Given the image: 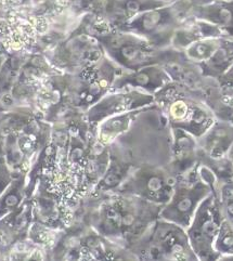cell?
I'll list each match as a JSON object with an SVG mask.
<instances>
[{"instance_id": "6da1fadb", "label": "cell", "mask_w": 233, "mask_h": 261, "mask_svg": "<svg viewBox=\"0 0 233 261\" xmlns=\"http://www.w3.org/2000/svg\"><path fill=\"white\" fill-rule=\"evenodd\" d=\"M154 103L170 128L183 129L195 138H201L216 120L203 89L198 93L187 84L172 81L154 95Z\"/></svg>"}, {"instance_id": "7a4b0ae2", "label": "cell", "mask_w": 233, "mask_h": 261, "mask_svg": "<svg viewBox=\"0 0 233 261\" xmlns=\"http://www.w3.org/2000/svg\"><path fill=\"white\" fill-rule=\"evenodd\" d=\"M110 58L126 71L150 65H169L185 60L183 52L172 47L160 48L135 34L116 30L101 37Z\"/></svg>"}, {"instance_id": "3957f363", "label": "cell", "mask_w": 233, "mask_h": 261, "mask_svg": "<svg viewBox=\"0 0 233 261\" xmlns=\"http://www.w3.org/2000/svg\"><path fill=\"white\" fill-rule=\"evenodd\" d=\"M194 0H175L134 17L116 30L132 33L160 48L170 47L176 30L185 22Z\"/></svg>"}, {"instance_id": "277c9868", "label": "cell", "mask_w": 233, "mask_h": 261, "mask_svg": "<svg viewBox=\"0 0 233 261\" xmlns=\"http://www.w3.org/2000/svg\"><path fill=\"white\" fill-rule=\"evenodd\" d=\"M222 219L218 199L212 193L198 206L191 224L187 229L190 245L197 259L218 260L214 250V242Z\"/></svg>"}, {"instance_id": "5b68a950", "label": "cell", "mask_w": 233, "mask_h": 261, "mask_svg": "<svg viewBox=\"0 0 233 261\" xmlns=\"http://www.w3.org/2000/svg\"><path fill=\"white\" fill-rule=\"evenodd\" d=\"M212 193L211 187L201 177L194 181L177 182L170 199L160 212L161 219L188 229L198 206Z\"/></svg>"}, {"instance_id": "8992f818", "label": "cell", "mask_w": 233, "mask_h": 261, "mask_svg": "<svg viewBox=\"0 0 233 261\" xmlns=\"http://www.w3.org/2000/svg\"><path fill=\"white\" fill-rule=\"evenodd\" d=\"M178 180L170 172L159 167H141L136 171L129 190L139 198L155 205H165L174 192Z\"/></svg>"}, {"instance_id": "52a82bcc", "label": "cell", "mask_w": 233, "mask_h": 261, "mask_svg": "<svg viewBox=\"0 0 233 261\" xmlns=\"http://www.w3.org/2000/svg\"><path fill=\"white\" fill-rule=\"evenodd\" d=\"M150 257L153 259H197L185 229L163 220L151 236Z\"/></svg>"}, {"instance_id": "ba28073f", "label": "cell", "mask_w": 233, "mask_h": 261, "mask_svg": "<svg viewBox=\"0 0 233 261\" xmlns=\"http://www.w3.org/2000/svg\"><path fill=\"white\" fill-rule=\"evenodd\" d=\"M172 82L166 67L161 64L142 67L137 71H127L116 78L114 90H139L152 95Z\"/></svg>"}, {"instance_id": "9c48e42d", "label": "cell", "mask_w": 233, "mask_h": 261, "mask_svg": "<svg viewBox=\"0 0 233 261\" xmlns=\"http://www.w3.org/2000/svg\"><path fill=\"white\" fill-rule=\"evenodd\" d=\"M154 95L139 90H119L115 94L99 102L90 111L92 118H102L110 115H118L123 113L141 110L153 106Z\"/></svg>"}, {"instance_id": "30bf717a", "label": "cell", "mask_w": 233, "mask_h": 261, "mask_svg": "<svg viewBox=\"0 0 233 261\" xmlns=\"http://www.w3.org/2000/svg\"><path fill=\"white\" fill-rule=\"evenodd\" d=\"M174 2L175 0H105L103 11L117 29L137 15Z\"/></svg>"}, {"instance_id": "8fae6325", "label": "cell", "mask_w": 233, "mask_h": 261, "mask_svg": "<svg viewBox=\"0 0 233 261\" xmlns=\"http://www.w3.org/2000/svg\"><path fill=\"white\" fill-rule=\"evenodd\" d=\"M187 17L209 22L218 28L224 36L233 38V2L193 4Z\"/></svg>"}, {"instance_id": "7c38bea8", "label": "cell", "mask_w": 233, "mask_h": 261, "mask_svg": "<svg viewBox=\"0 0 233 261\" xmlns=\"http://www.w3.org/2000/svg\"><path fill=\"white\" fill-rule=\"evenodd\" d=\"M198 139L201 154L212 159L223 158L233 146V125L216 119L212 127Z\"/></svg>"}, {"instance_id": "4fadbf2b", "label": "cell", "mask_w": 233, "mask_h": 261, "mask_svg": "<svg viewBox=\"0 0 233 261\" xmlns=\"http://www.w3.org/2000/svg\"><path fill=\"white\" fill-rule=\"evenodd\" d=\"M211 37H226L215 25L203 20L187 17L185 22L176 30L172 36L170 47L176 50H184L193 42Z\"/></svg>"}, {"instance_id": "5bb4252c", "label": "cell", "mask_w": 233, "mask_h": 261, "mask_svg": "<svg viewBox=\"0 0 233 261\" xmlns=\"http://www.w3.org/2000/svg\"><path fill=\"white\" fill-rule=\"evenodd\" d=\"M233 64V38L223 37L221 45L214 55L196 68L204 78L217 81Z\"/></svg>"}, {"instance_id": "9a60e30c", "label": "cell", "mask_w": 233, "mask_h": 261, "mask_svg": "<svg viewBox=\"0 0 233 261\" xmlns=\"http://www.w3.org/2000/svg\"><path fill=\"white\" fill-rule=\"evenodd\" d=\"M223 37H211L193 42L181 50L185 59L195 67L206 62L221 45Z\"/></svg>"}, {"instance_id": "2e32d148", "label": "cell", "mask_w": 233, "mask_h": 261, "mask_svg": "<svg viewBox=\"0 0 233 261\" xmlns=\"http://www.w3.org/2000/svg\"><path fill=\"white\" fill-rule=\"evenodd\" d=\"M214 250L218 256V260H231L233 258V227L224 219H222L215 239Z\"/></svg>"}, {"instance_id": "e0dca14e", "label": "cell", "mask_w": 233, "mask_h": 261, "mask_svg": "<svg viewBox=\"0 0 233 261\" xmlns=\"http://www.w3.org/2000/svg\"><path fill=\"white\" fill-rule=\"evenodd\" d=\"M217 199L222 218L233 227V181L221 186Z\"/></svg>"}, {"instance_id": "ac0fdd59", "label": "cell", "mask_w": 233, "mask_h": 261, "mask_svg": "<svg viewBox=\"0 0 233 261\" xmlns=\"http://www.w3.org/2000/svg\"><path fill=\"white\" fill-rule=\"evenodd\" d=\"M217 83L221 88L233 89V64L229 67L226 73L218 78Z\"/></svg>"}, {"instance_id": "d6986e66", "label": "cell", "mask_w": 233, "mask_h": 261, "mask_svg": "<svg viewBox=\"0 0 233 261\" xmlns=\"http://www.w3.org/2000/svg\"><path fill=\"white\" fill-rule=\"evenodd\" d=\"M16 204H18V197H16L15 195H9L7 197V199H6L7 206L12 207V206H15Z\"/></svg>"}, {"instance_id": "ffe728a7", "label": "cell", "mask_w": 233, "mask_h": 261, "mask_svg": "<svg viewBox=\"0 0 233 261\" xmlns=\"http://www.w3.org/2000/svg\"><path fill=\"white\" fill-rule=\"evenodd\" d=\"M212 2H233V0H194V4H206Z\"/></svg>"}, {"instance_id": "44dd1931", "label": "cell", "mask_w": 233, "mask_h": 261, "mask_svg": "<svg viewBox=\"0 0 233 261\" xmlns=\"http://www.w3.org/2000/svg\"><path fill=\"white\" fill-rule=\"evenodd\" d=\"M224 89H226V88H224ZM228 91L231 93V95L233 97V89H228Z\"/></svg>"}]
</instances>
